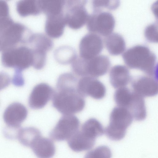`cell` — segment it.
Returning a JSON list of instances; mask_svg holds the SVG:
<instances>
[{"label": "cell", "instance_id": "484cf974", "mask_svg": "<svg viewBox=\"0 0 158 158\" xmlns=\"http://www.w3.org/2000/svg\"><path fill=\"white\" fill-rule=\"evenodd\" d=\"M94 11L102 10L103 8L114 10L119 6L120 0H92Z\"/></svg>", "mask_w": 158, "mask_h": 158}, {"label": "cell", "instance_id": "4fadbf2b", "mask_svg": "<svg viewBox=\"0 0 158 158\" xmlns=\"http://www.w3.org/2000/svg\"><path fill=\"white\" fill-rule=\"evenodd\" d=\"M66 24L73 30H78L86 23L89 15L85 6H78L72 7L64 12Z\"/></svg>", "mask_w": 158, "mask_h": 158}, {"label": "cell", "instance_id": "7c38bea8", "mask_svg": "<svg viewBox=\"0 0 158 158\" xmlns=\"http://www.w3.org/2000/svg\"><path fill=\"white\" fill-rule=\"evenodd\" d=\"M27 114V110L23 105L15 102L6 108L4 113L3 118L7 126L19 127L26 119Z\"/></svg>", "mask_w": 158, "mask_h": 158}, {"label": "cell", "instance_id": "f1b7e54d", "mask_svg": "<svg viewBox=\"0 0 158 158\" xmlns=\"http://www.w3.org/2000/svg\"><path fill=\"white\" fill-rule=\"evenodd\" d=\"M4 130V134L5 136L9 139H17L19 132L21 127H14L7 126Z\"/></svg>", "mask_w": 158, "mask_h": 158}, {"label": "cell", "instance_id": "8fae6325", "mask_svg": "<svg viewBox=\"0 0 158 158\" xmlns=\"http://www.w3.org/2000/svg\"><path fill=\"white\" fill-rule=\"evenodd\" d=\"M131 87L133 91L143 97L156 96L158 92L157 78L148 75L139 77L132 81Z\"/></svg>", "mask_w": 158, "mask_h": 158}, {"label": "cell", "instance_id": "ba28073f", "mask_svg": "<svg viewBox=\"0 0 158 158\" xmlns=\"http://www.w3.org/2000/svg\"><path fill=\"white\" fill-rule=\"evenodd\" d=\"M77 89L84 98L89 96L97 100L103 98L106 92L105 86L101 81L89 76L83 77L78 80Z\"/></svg>", "mask_w": 158, "mask_h": 158}, {"label": "cell", "instance_id": "9c48e42d", "mask_svg": "<svg viewBox=\"0 0 158 158\" xmlns=\"http://www.w3.org/2000/svg\"><path fill=\"white\" fill-rule=\"evenodd\" d=\"M103 48V42L100 35L90 32L81 39L79 45L80 57L89 59L99 55Z\"/></svg>", "mask_w": 158, "mask_h": 158}, {"label": "cell", "instance_id": "277c9868", "mask_svg": "<svg viewBox=\"0 0 158 158\" xmlns=\"http://www.w3.org/2000/svg\"><path fill=\"white\" fill-rule=\"evenodd\" d=\"M33 54L32 49L26 45H18L2 51L1 61L6 68L22 72L32 66Z\"/></svg>", "mask_w": 158, "mask_h": 158}, {"label": "cell", "instance_id": "7a4b0ae2", "mask_svg": "<svg viewBox=\"0 0 158 158\" xmlns=\"http://www.w3.org/2000/svg\"><path fill=\"white\" fill-rule=\"evenodd\" d=\"M52 99L53 106L64 115L80 112L85 105L84 98L79 94L75 86L56 89Z\"/></svg>", "mask_w": 158, "mask_h": 158}, {"label": "cell", "instance_id": "7402d4cb", "mask_svg": "<svg viewBox=\"0 0 158 158\" xmlns=\"http://www.w3.org/2000/svg\"><path fill=\"white\" fill-rule=\"evenodd\" d=\"M81 131L87 136L95 139L96 138L102 135L104 132L102 124L94 118L85 121L82 126Z\"/></svg>", "mask_w": 158, "mask_h": 158}, {"label": "cell", "instance_id": "4316f807", "mask_svg": "<svg viewBox=\"0 0 158 158\" xmlns=\"http://www.w3.org/2000/svg\"><path fill=\"white\" fill-rule=\"evenodd\" d=\"M110 149L106 146H101L87 153L86 158H110L111 156Z\"/></svg>", "mask_w": 158, "mask_h": 158}, {"label": "cell", "instance_id": "52a82bcc", "mask_svg": "<svg viewBox=\"0 0 158 158\" xmlns=\"http://www.w3.org/2000/svg\"><path fill=\"white\" fill-rule=\"evenodd\" d=\"M80 121L73 114L64 115L49 134L53 140L58 141L67 140L79 130Z\"/></svg>", "mask_w": 158, "mask_h": 158}, {"label": "cell", "instance_id": "f546056e", "mask_svg": "<svg viewBox=\"0 0 158 158\" xmlns=\"http://www.w3.org/2000/svg\"><path fill=\"white\" fill-rule=\"evenodd\" d=\"M12 81L13 84L16 86L21 87L23 86L25 82L22 72L15 70Z\"/></svg>", "mask_w": 158, "mask_h": 158}, {"label": "cell", "instance_id": "d4e9b609", "mask_svg": "<svg viewBox=\"0 0 158 158\" xmlns=\"http://www.w3.org/2000/svg\"><path fill=\"white\" fill-rule=\"evenodd\" d=\"M132 91L128 88H118L114 94V101L118 106L127 108L132 97Z\"/></svg>", "mask_w": 158, "mask_h": 158}, {"label": "cell", "instance_id": "5b68a950", "mask_svg": "<svg viewBox=\"0 0 158 158\" xmlns=\"http://www.w3.org/2000/svg\"><path fill=\"white\" fill-rule=\"evenodd\" d=\"M133 119L131 114L127 108L119 106L114 107L110 115L109 124L104 131L107 136L112 140L122 139Z\"/></svg>", "mask_w": 158, "mask_h": 158}, {"label": "cell", "instance_id": "cb8c5ba5", "mask_svg": "<svg viewBox=\"0 0 158 158\" xmlns=\"http://www.w3.org/2000/svg\"><path fill=\"white\" fill-rule=\"evenodd\" d=\"M41 135V132L36 128L33 127H21L19 132L17 139L23 145L30 147L33 141Z\"/></svg>", "mask_w": 158, "mask_h": 158}, {"label": "cell", "instance_id": "d6986e66", "mask_svg": "<svg viewBox=\"0 0 158 158\" xmlns=\"http://www.w3.org/2000/svg\"><path fill=\"white\" fill-rule=\"evenodd\" d=\"M106 37L104 39L105 45L111 55L117 56L124 52L126 48V43L121 35L114 33Z\"/></svg>", "mask_w": 158, "mask_h": 158}, {"label": "cell", "instance_id": "4dcf8cb0", "mask_svg": "<svg viewBox=\"0 0 158 158\" xmlns=\"http://www.w3.org/2000/svg\"><path fill=\"white\" fill-rule=\"evenodd\" d=\"M10 81V77L7 73L3 71L0 72V90L7 87Z\"/></svg>", "mask_w": 158, "mask_h": 158}, {"label": "cell", "instance_id": "44dd1931", "mask_svg": "<svg viewBox=\"0 0 158 158\" xmlns=\"http://www.w3.org/2000/svg\"><path fill=\"white\" fill-rule=\"evenodd\" d=\"M41 12L46 16L63 13L64 0H38Z\"/></svg>", "mask_w": 158, "mask_h": 158}, {"label": "cell", "instance_id": "2e32d148", "mask_svg": "<svg viewBox=\"0 0 158 158\" xmlns=\"http://www.w3.org/2000/svg\"><path fill=\"white\" fill-rule=\"evenodd\" d=\"M109 75L110 83L114 88L125 87L131 80L129 70L123 65L113 67L110 70Z\"/></svg>", "mask_w": 158, "mask_h": 158}, {"label": "cell", "instance_id": "9a60e30c", "mask_svg": "<svg viewBox=\"0 0 158 158\" xmlns=\"http://www.w3.org/2000/svg\"><path fill=\"white\" fill-rule=\"evenodd\" d=\"M30 147L39 158L51 157L56 152L55 146L53 141L41 135L37 137L33 141Z\"/></svg>", "mask_w": 158, "mask_h": 158}, {"label": "cell", "instance_id": "e0dca14e", "mask_svg": "<svg viewBox=\"0 0 158 158\" xmlns=\"http://www.w3.org/2000/svg\"><path fill=\"white\" fill-rule=\"evenodd\" d=\"M70 148L75 152H80L91 149L94 146L95 139L90 138L78 130L67 140Z\"/></svg>", "mask_w": 158, "mask_h": 158}, {"label": "cell", "instance_id": "83f0119b", "mask_svg": "<svg viewBox=\"0 0 158 158\" xmlns=\"http://www.w3.org/2000/svg\"><path fill=\"white\" fill-rule=\"evenodd\" d=\"M144 34L146 40L151 43L158 42L157 23H153L148 26L145 28Z\"/></svg>", "mask_w": 158, "mask_h": 158}, {"label": "cell", "instance_id": "6da1fadb", "mask_svg": "<svg viewBox=\"0 0 158 158\" xmlns=\"http://www.w3.org/2000/svg\"><path fill=\"white\" fill-rule=\"evenodd\" d=\"M123 61L129 68L141 70L147 75L157 78L156 57L147 46L137 45L123 54Z\"/></svg>", "mask_w": 158, "mask_h": 158}, {"label": "cell", "instance_id": "30bf717a", "mask_svg": "<svg viewBox=\"0 0 158 158\" xmlns=\"http://www.w3.org/2000/svg\"><path fill=\"white\" fill-rule=\"evenodd\" d=\"M55 91L48 84L42 83L33 88L29 98V107L33 109H41L52 99Z\"/></svg>", "mask_w": 158, "mask_h": 158}, {"label": "cell", "instance_id": "5bb4252c", "mask_svg": "<svg viewBox=\"0 0 158 158\" xmlns=\"http://www.w3.org/2000/svg\"><path fill=\"white\" fill-rule=\"evenodd\" d=\"M66 24L64 13L47 16L45 31L49 37L58 38L63 34Z\"/></svg>", "mask_w": 158, "mask_h": 158}, {"label": "cell", "instance_id": "8992f818", "mask_svg": "<svg viewBox=\"0 0 158 158\" xmlns=\"http://www.w3.org/2000/svg\"><path fill=\"white\" fill-rule=\"evenodd\" d=\"M115 23L114 16L110 12L95 11L89 15L86 22L87 28L90 32L106 36L112 33Z\"/></svg>", "mask_w": 158, "mask_h": 158}, {"label": "cell", "instance_id": "3957f363", "mask_svg": "<svg viewBox=\"0 0 158 158\" xmlns=\"http://www.w3.org/2000/svg\"><path fill=\"white\" fill-rule=\"evenodd\" d=\"M71 64L72 70L76 75L95 78L105 75L110 66L109 58L100 55L88 59L77 56Z\"/></svg>", "mask_w": 158, "mask_h": 158}, {"label": "cell", "instance_id": "603a6c76", "mask_svg": "<svg viewBox=\"0 0 158 158\" xmlns=\"http://www.w3.org/2000/svg\"><path fill=\"white\" fill-rule=\"evenodd\" d=\"M77 56L75 49L68 46L60 47L56 49L54 52L55 60L62 64L72 63Z\"/></svg>", "mask_w": 158, "mask_h": 158}, {"label": "cell", "instance_id": "ffe728a7", "mask_svg": "<svg viewBox=\"0 0 158 158\" xmlns=\"http://www.w3.org/2000/svg\"><path fill=\"white\" fill-rule=\"evenodd\" d=\"M31 49L47 52L53 46L52 41L45 35L41 33L32 34L28 43Z\"/></svg>", "mask_w": 158, "mask_h": 158}, {"label": "cell", "instance_id": "ac0fdd59", "mask_svg": "<svg viewBox=\"0 0 158 158\" xmlns=\"http://www.w3.org/2000/svg\"><path fill=\"white\" fill-rule=\"evenodd\" d=\"M126 108L135 120L142 121L146 117L147 111L144 97L133 91L131 99Z\"/></svg>", "mask_w": 158, "mask_h": 158}]
</instances>
